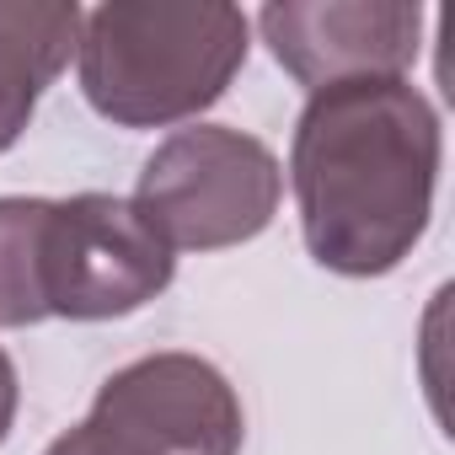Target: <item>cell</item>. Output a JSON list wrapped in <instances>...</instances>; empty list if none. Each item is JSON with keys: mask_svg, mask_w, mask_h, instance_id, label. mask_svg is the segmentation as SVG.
I'll list each match as a JSON object with an SVG mask.
<instances>
[{"mask_svg": "<svg viewBox=\"0 0 455 455\" xmlns=\"http://www.w3.org/2000/svg\"><path fill=\"white\" fill-rule=\"evenodd\" d=\"M439 161V113L407 76L311 92L290 145L306 252L343 279L391 274L428 231Z\"/></svg>", "mask_w": 455, "mask_h": 455, "instance_id": "obj_1", "label": "cell"}, {"mask_svg": "<svg viewBox=\"0 0 455 455\" xmlns=\"http://www.w3.org/2000/svg\"><path fill=\"white\" fill-rule=\"evenodd\" d=\"M247 17L225 0H108L81 22V92L118 129L198 118L247 65Z\"/></svg>", "mask_w": 455, "mask_h": 455, "instance_id": "obj_2", "label": "cell"}, {"mask_svg": "<svg viewBox=\"0 0 455 455\" xmlns=\"http://www.w3.org/2000/svg\"><path fill=\"white\" fill-rule=\"evenodd\" d=\"M284 198L279 156L231 124H193L140 166L134 209L172 252H220L263 236Z\"/></svg>", "mask_w": 455, "mask_h": 455, "instance_id": "obj_3", "label": "cell"}, {"mask_svg": "<svg viewBox=\"0 0 455 455\" xmlns=\"http://www.w3.org/2000/svg\"><path fill=\"white\" fill-rule=\"evenodd\" d=\"M177 274V252L150 231L134 198L76 193L49 198L44 300L65 322H113L156 300Z\"/></svg>", "mask_w": 455, "mask_h": 455, "instance_id": "obj_4", "label": "cell"}, {"mask_svg": "<svg viewBox=\"0 0 455 455\" xmlns=\"http://www.w3.org/2000/svg\"><path fill=\"white\" fill-rule=\"evenodd\" d=\"M92 423L134 455H242V396L198 354H150L113 370L92 402Z\"/></svg>", "mask_w": 455, "mask_h": 455, "instance_id": "obj_5", "label": "cell"}, {"mask_svg": "<svg viewBox=\"0 0 455 455\" xmlns=\"http://www.w3.org/2000/svg\"><path fill=\"white\" fill-rule=\"evenodd\" d=\"M274 60L306 86L386 81L418 60L423 6L407 0H274L258 17Z\"/></svg>", "mask_w": 455, "mask_h": 455, "instance_id": "obj_6", "label": "cell"}, {"mask_svg": "<svg viewBox=\"0 0 455 455\" xmlns=\"http://www.w3.org/2000/svg\"><path fill=\"white\" fill-rule=\"evenodd\" d=\"M81 22L76 0H0V156L22 140L44 86L70 65Z\"/></svg>", "mask_w": 455, "mask_h": 455, "instance_id": "obj_7", "label": "cell"}, {"mask_svg": "<svg viewBox=\"0 0 455 455\" xmlns=\"http://www.w3.org/2000/svg\"><path fill=\"white\" fill-rule=\"evenodd\" d=\"M44 225L49 198H0V327H33L49 316Z\"/></svg>", "mask_w": 455, "mask_h": 455, "instance_id": "obj_8", "label": "cell"}, {"mask_svg": "<svg viewBox=\"0 0 455 455\" xmlns=\"http://www.w3.org/2000/svg\"><path fill=\"white\" fill-rule=\"evenodd\" d=\"M44 455H134V450H129L118 434H108L102 423H92V418H86V423H76L70 434H60Z\"/></svg>", "mask_w": 455, "mask_h": 455, "instance_id": "obj_9", "label": "cell"}, {"mask_svg": "<svg viewBox=\"0 0 455 455\" xmlns=\"http://www.w3.org/2000/svg\"><path fill=\"white\" fill-rule=\"evenodd\" d=\"M17 402H22V386H17V364H12V354L0 348V439L12 434V423H17Z\"/></svg>", "mask_w": 455, "mask_h": 455, "instance_id": "obj_10", "label": "cell"}]
</instances>
